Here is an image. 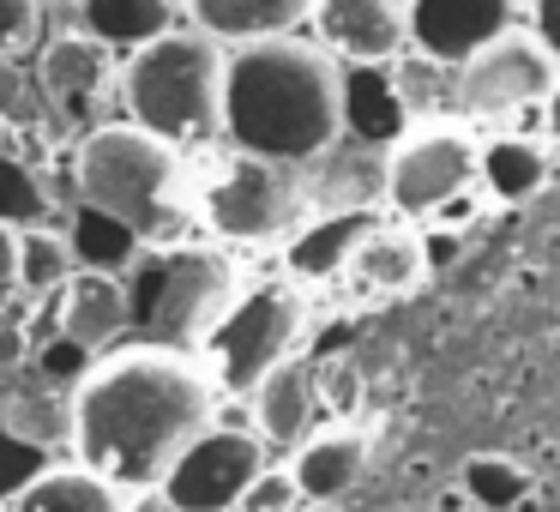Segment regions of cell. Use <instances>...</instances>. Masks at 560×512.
I'll list each match as a JSON object with an SVG mask.
<instances>
[{
  "mask_svg": "<svg viewBox=\"0 0 560 512\" xmlns=\"http://www.w3.org/2000/svg\"><path fill=\"white\" fill-rule=\"evenodd\" d=\"M218 422V386L194 350L121 344L73 386V464L97 470L121 494L158 488L170 464Z\"/></svg>",
  "mask_w": 560,
  "mask_h": 512,
  "instance_id": "obj_1",
  "label": "cell"
},
{
  "mask_svg": "<svg viewBox=\"0 0 560 512\" xmlns=\"http://www.w3.org/2000/svg\"><path fill=\"white\" fill-rule=\"evenodd\" d=\"M242 158L302 170L343 146V67L314 37H259L223 55V121Z\"/></svg>",
  "mask_w": 560,
  "mask_h": 512,
  "instance_id": "obj_2",
  "label": "cell"
},
{
  "mask_svg": "<svg viewBox=\"0 0 560 512\" xmlns=\"http://www.w3.org/2000/svg\"><path fill=\"white\" fill-rule=\"evenodd\" d=\"M79 206L127 230L139 247H182L194 223V182L175 146L133 121H97L73 151Z\"/></svg>",
  "mask_w": 560,
  "mask_h": 512,
  "instance_id": "obj_3",
  "label": "cell"
},
{
  "mask_svg": "<svg viewBox=\"0 0 560 512\" xmlns=\"http://www.w3.org/2000/svg\"><path fill=\"white\" fill-rule=\"evenodd\" d=\"M223 43L194 25L163 31L158 43L121 55L115 73V97H121V121L145 127L163 146H199L218 133L223 121Z\"/></svg>",
  "mask_w": 560,
  "mask_h": 512,
  "instance_id": "obj_4",
  "label": "cell"
},
{
  "mask_svg": "<svg viewBox=\"0 0 560 512\" xmlns=\"http://www.w3.org/2000/svg\"><path fill=\"white\" fill-rule=\"evenodd\" d=\"M121 283H127V331H139L133 344H170V350H194V356L235 290L230 266L199 254V247H139Z\"/></svg>",
  "mask_w": 560,
  "mask_h": 512,
  "instance_id": "obj_5",
  "label": "cell"
},
{
  "mask_svg": "<svg viewBox=\"0 0 560 512\" xmlns=\"http://www.w3.org/2000/svg\"><path fill=\"white\" fill-rule=\"evenodd\" d=\"M302 326L307 307L290 283H259V290L235 295L199 344V362H206L218 398H247L271 368L290 362L302 350Z\"/></svg>",
  "mask_w": 560,
  "mask_h": 512,
  "instance_id": "obj_6",
  "label": "cell"
},
{
  "mask_svg": "<svg viewBox=\"0 0 560 512\" xmlns=\"http://www.w3.org/2000/svg\"><path fill=\"white\" fill-rule=\"evenodd\" d=\"M560 85V61L548 31L512 19L488 43H476L458 67H452V103L470 121H512L524 109H548Z\"/></svg>",
  "mask_w": 560,
  "mask_h": 512,
  "instance_id": "obj_7",
  "label": "cell"
},
{
  "mask_svg": "<svg viewBox=\"0 0 560 512\" xmlns=\"http://www.w3.org/2000/svg\"><path fill=\"white\" fill-rule=\"evenodd\" d=\"M194 218H206V230L235 247H266L290 235L302 218V175L235 151L223 170H211L194 187Z\"/></svg>",
  "mask_w": 560,
  "mask_h": 512,
  "instance_id": "obj_8",
  "label": "cell"
},
{
  "mask_svg": "<svg viewBox=\"0 0 560 512\" xmlns=\"http://www.w3.org/2000/svg\"><path fill=\"white\" fill-rule=\"evenodd\" d=\"M476 182V139L458 121H422L392 139V158L380 170V194L398 218H440Z\"/></svg>",
  "mask_w": 560,
  "mask_h": 512,
  "instance_id": "obj_9",
  "label": "cell"
},
{
  "mask_svg": "<svg viewBox=\"0 0 560 512\" xmlns=\"http://www.w3.org/2000/svg\"><path fill=\"white\" fill-rule=\"evenodd\" d=\"M266 464H271V452L259 446L247 428H218L211 422L206 434L170 464V476H163L158 488H163V500H170L175 512H235L242 494H247V482H254Z\"/></svg>",
  "mask_w": 560,
  "mask_h": 512,
  "instance_id": "obj_10",
  "label": "cell"
},
{
  "mask_svg": "<svg viewBox=\"0 0 560 512\" xmlns=\"http://www.w3.org/2000/svg\"><path fill=\"white\" fill-rule=\"evenodd\" d=\"M307 25L338 67H398L410 55V0H314Z\"/></svg>",
  "mask_w": 560,
  "mask_h": 512,
  "instance_id": "obj_11",
  "label": "cell"
},
{
  "mask_svg": "<svg viewBox=\"0 0 560 512\" xmlns=\"http://www.w3.org/2000/svg\"><path fill=\"white\" fill-rule=\"evenodd\" d=\"M115 73H121V55H109L103 43L79 37H55L37 61V97H49V109L61 115L67 127L97 121V109L115 97Z\"/></svg>",
  "mask_w": 560,
  "mask_h": 512,
  "instance_id": "obj_12",
  "label": "cell"
},
{
  "mask_svg": "<svg viewBox=\"0 0 560 512\" xmlns=\"http://www.w3.org/2000/svg\"><path fill=\"white\" fill-rule=\"evenodd\" d=\"M314 362L307 356H290L278 362L254 392H247V434L259 440L266 452H295L307 434H314V416H319V386H314Z\"/></svg>",
  "mask_w": 560,
  "mask_h": 512,
  "instance_id": "obj_13",
  "label": "cell"
},
{
  "mask_svg": "<svg viewBox=\"0 0 560 512\" xmlns=\"http://www.w3.org/2000/svg\"><path fill=\"white\" fill-rule=\"evenodd\" d=\"M49 307H55V338L73 344V350H109L115 338H127V283L115 271L79 266L49 295Z\"/></svg>",
  "mask_w": 560,
  "mask_h": 512,
  "instance_id": "obj_14",
  "label": "cell"
},
{
  "mask_svg": "<svg viewBox=\"0 0 560 512\" xmlns=\"http://www.w3.org/2000/svg\"><path fill=\"white\" fill-rule=\"evenodd\" d=\"M518 19L512 0H410V43L428 61L458 67L476 43H488L494 31H506Z\"/></svg>",
  "mask_w": 560,
  "mask_h": 512,
  "instance_id": "obj_15",
  "label": "cell"
},
{
  "mask_svg": "<svg viewBox=\"0 0 560 512\" xmlns=\"http://www.w3.org/2000/svg\"><path fill=\"white\" fill-rule=\"evenodd\" d=\"M368 434L362 428H319V434H307L302 446L290 452V482L302 500H319V507H338L343 494H350L355 482L368 476Z\"/></svg>",
  "mask_w": 560,
  "mask_h": 512,
  "instance_id": "obj_16",
  "label": "cell"
},
{
  "mask_svg": "<svg viewBox=\"0 0 560 512\" xmlns=\"http://www.w3.org/2000/svg\"><path fill=\"white\" fill-rule=\"evenodd\" d=\"M338 278L350 283V290H362V295H404V290H416V283L428 278L422 235L398 230V223H374V230L350 247V259H343Z\"/></svg>",
  "mask_w": 560,
  "mask_h": 512,
  "instance_id": "obj_17",
  "label": "cell"
},
{
  "mask_svg": "<svg viewBox=\"0 0 560 512\" xmlns=\"http://www.w3.org/2000/svg\"><path fill=\"white\" fill-rule=\"evenodd\" d=\"M175 7L194 19V31H206V37H218L223 49H235V43L302 31L314 0H175Z\"/></svg>",
  "mask_w": 560,
  "mask_h": 512,
  "instance_id": "obj_18",
  "label": "cell"
},
{
  "mask_svg": "<svg viewBox=\"0 0 560 512\" xmlns=\"http://www.w3.org/2000/svg\"><path fill=\"white\" fill-rule=\"evenodd\" d=\"M79 37L103 43L109 55H133L175 31V0H79Z\"/></svg>",
  "mask_w": 560,
  "mask_h": 512,
  "instance_id": "obj_19",
  "label": "cell"
},
{
  "mask_svg": "<svg viewBox=\"0 0 560 512\" xmlns=\"http://www.w3.org/2000/svg\"><path fill=\"white\" fill-rule=\"evenodd\" d=\"M374 230V218H368V206H350V211H319L307 230H295V242L283 247V259H290V278L302 283H326L343 271V259H350V247L362 242V235Z\"/></svg>",
  "mask_w": 560,
  "mask_h": 512,
  "instance_id": "obj_20",
  "label": "cell"
},
{
  "mask_svg": "<svg viewBox=\"0 0 560 512\" xmlns=\"http://www.w3.org/2000/svg\"><path fill=\"white\" fill-rule=\"evenodd\" d=\"M555 158H548L542 139L530 133H500V139H476V182L494 199H530L548 187Z\"/></svg>",
  "mask_w": 560,
  "mask_h": 512,
  "instance_id": "obj_21",
  "label": "cell"
},
{
  "mask_svg": "<svg viewBox=\"0 0 560 512\" xmlns=\"http://www.w3.org/2000/svg\"><path fill=\"white\" fill-rule=\"evenodd\" d=\"M127 494L85 464H49L13 494V512H121Z\"/></svg>",
  "mask_w": 560,
  "mask_h": 512,
  "instance_id": "obj_22",
  "label": "cell"
},
{
  "mask_svg": "<svg viewBox=\"0 0 560 512\" xmlns=\"http://www.w3.org/2000/svg\"><path fill=\"white\" fill-rule=\"evenodd\" d=\"M73 271H79V259H73V242H67L61 230H49V223H31V230H19L13 290L25 295V302H49V295L61 290Z\"/></svg>",
  "mask_w": 560,
  "mask_h": 512,
  "instance_id": "obj_23",
  "label": "cell"
},
{
  "mask_svg": "<svg viewBox=\"0 0 560 512\" xmlns=\"http://www.w3.org/2000/svg\"><path fill=\"white\" fill-rule=\"evenodd\" d=\"M43 218H49V199H43L37 175L19 158L0 151V223H7V230H31V223H43Z\"/></svg>",
  "mask_w": 560,
  "mask_h": 512,
  "instance_id": "obj_24",
  "label": "cell"
},
{
  "mask_svg": "<svg viewBox=\"0 0 560 512\" xmlns=\"http://www.w3.org/2000/svg\"><path fill=\"white\" fill-rule=\"evenodd\" d=\"M464 488H470L482 507H512V500L530 494V470H524V464H506V458H470Z\"/></svg>",
  "mask_w": 560,
  "mask_h": 512,
  "instance_id": "obj_25",
  "label": "cell"
},
{
  "mask_svg": "<svg viewBox=\"0 0 560 512\" xmlns=\"http://www.w3.org/2000/svg\"><path fill=\"white\" fill-rule=\"evenodd\" d=\"M43 37V7L37 0H0V55H25Z\"/></svg>",
  "mask_w": 560,
  "mask_h": 512,
  "instance_id": "obj_26",
  "label": "cell"
},
{
  "mask_svg": "<svg viewBox=\"0 0 560 512\" xmlns=\"http://www.w3.org/2000/svg\"><path fill=\"white\" fill-rule=\"evenodd\" d=\"M37 115V91H31L19 55H0V127H25Z\"/></svg>",
  "mask_w": 560,
  "mask_h": 512,
  "instance_id": "obj_27",
  "label": "cell"
},
{
  "mask_svg": "<svg viewBox=\"0 0 560 512\" xmlns=\"http://www.w3.org/2000/svg\"><path fill=\"white\" fill-rule=\"evenodd\" d=\"M295 507H302V494H295L290 470L266 464V470L247 482V494H242V507H235V512H295Z\"/></svg>",
  "mask_w": 560,
  "mask_h": 512,
  "instance_id": "obj_28",
  "label": "cell"
},
{
  "mask_svg": "<svg viewBox=\"0 0 560 512\" xmlns=\"http://www.w3.org/2000/svg\"><path fill=\"white\" fill-rule=\"evenodd\" d=\"M31 356V338L19 326H7V319H0V368H13V362H25Z\"/></svg>",
  "mask_w": 560,
  "mask_h": 512,
  "instance_id": "obj_29",
  "label": "cell"
},
{
  "mask_svg": "<svg viewBox=\"0 0 560 512\" xmlns=\"http://www.w3.org/2000/svg\"><path fill=\"white\" fill-rule=\"evenodd\" d=\"M13 259H19V230L0 223V295H13Z\"/></svg>",
  "mask_w": 560,
  "mask_h": 512,
  "instance_id": "obj_30",
  "label": "cell"
},
{
  "mask_svg": "<svg viewBox=\"0 0 560 512\" xmlns=\"http://www.w3.org/2000/svg\"><path fill=\"white\" fill-rule=\"evenodd\" d=\"M121 512H175V507L163 500V488H139V494H127Z\"/></svg>",
  "mask_w": 560,
  "mask_h": 512,
  "instance_id": "obj_31",
  "label": "cell"
},
{
  "mask_svg": "<svg viewBox=\"0 0 560 512\" xmlns=\"http://www.w3.org/2000/svg\"><path fill=\"white\" fill-rule=\"evenodd\" d=\"M37 7H43V13H49V7H61V13H73L79 0H37Z\"/></svg>",
  "mask_w": 560,
  "mask_h": 512,
  "instance_id": "obj_32",
  "label": "cell"
},
{
  "mask_svg": "<svg viewBox=\"0 0 560 512\" xmlns=\"http://www.w3.org/2000/svg\"><path fill=\"white\" fill-rule=\"evenodd\" d=\"M295 512H338V507H319V500H302Z\"/></svg>",
  "mask_w": 560,
  "mask_h": 512,
  "instance_id": "obj_33",
  "label": "cell"
},
{
  "mask_svg": "<svg viewBox=\"0 0 560 512\" xmlns=\"http://www.w3.org/2000/svg\"><path fill=\"white\" fill-rule=\"evenodd\" d=\"M512 7H530V0H512Z\"/></svg>",
  "mask_w": 560,
  "mask_h": 512,
  "instance_id": "obj_34",
  "label": "cell"
},
{
  "mask_svg": "<svg viewBox=\"0 0 560 512\" xmlns=\"http://www.w3.org/2000/svg\"><path fill=\"white\" fill-rule=\"evenodd\" d=\"M0 512H7V507H0Z\"/></svg>",
  "mask_w": 560,
  "mask_h": 512,
  "instance_id": "obj_35",
  "label": "cell"
}]
</instances>
